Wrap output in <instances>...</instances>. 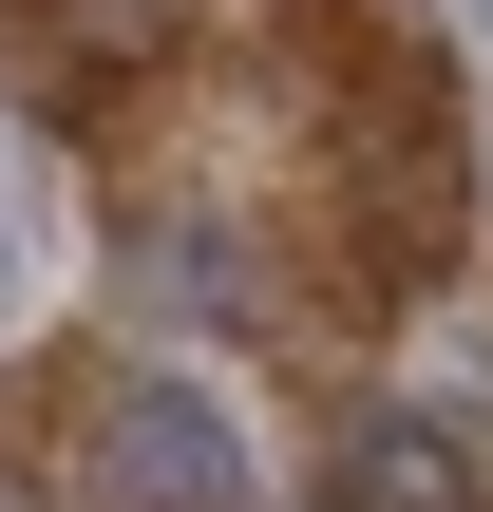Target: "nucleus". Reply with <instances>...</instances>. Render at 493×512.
<instances>
[{
  "label": "nucleus",
  "mask_w": 493,
  "mask_h": 512,
  "mask_svg": "<svg viewBox=\"0 0 493 512\" xmlns=\"http://www.w3.org/2000/svg\"><path fill=\"white\" fill-rule=\"evenodd\" d=\"M76 494L95 512H247V437H228L190 380H114L95 437H76Z\"/></svg>",
  "instance_id": "nucleus-1"
},
{
  "label": "nucleus",
  "mask_w": 493,
  "mask_h": 512,
  "mask_svg": "<svg viewBox=\"0 0 493 512\" xmlns=\"http://www.w3.org/2000/svg\"><path fill=\"white\" fill-rule=\"evenodd\" d=\"M475 19H493V0H475Z\"/></svg>",
  "instance_id": "nucleus-5"
},
{
  "label": "nucleus",
  "mask_w": 493,
  "mask_h": 512,
  "mask_svg": "<svg viewBox=\"0 0 493 512\" xmlns=\"http://www.w3.org/2000/svg\"><path fill=\"white\" fill-rule=\"evenodd\" d=\"M133 304H171V323H247V304H266V266H247L209 209H152V228H133Z\"/></svg>",
  "instance_id": "nucleus-2"
},
{
  "label": "nucleus",
  "mask_w": 493,
  "mask_h": 512,
  "mask_svg": "<svg viewBox=\"0 0 493 512\" xmlns=\"http://www.w3.org/2000/svg\"><path fill=\"white\" fill-rule=\"evenodd\" d=\"M323 494H342V512H475V475H456V437H418V418H361Z\"/></svg>",
  "instance_id": "nucleus-3"
},
{
  "label": "nucleus",
  "mask_w": 493,
  "mask_h": 512,
  "mask_svg": "<svg viewBox=\"0 0 493 512\" xmlns=\"http://www.w3.org/2000/svg\"><path fill=\"white\" fill-rule=\"evenodd\" d=\"M38 304V190H19V152H0V323Z\"/></svg>",
  "instance_id": "nucleus-4"
}]
</instances>
